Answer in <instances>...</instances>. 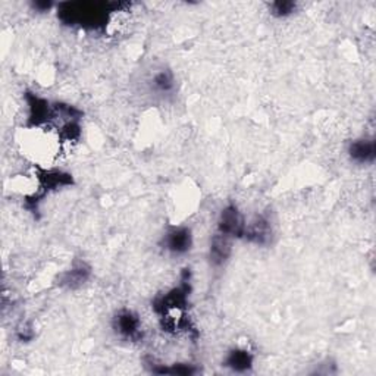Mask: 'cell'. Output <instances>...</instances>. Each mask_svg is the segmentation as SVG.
<instances>
[{"mask_svg": "<svg viewBox=\"0 0 376 376\" xmlns=\"http://www.w3.org/2000/svg\"><path fill=\"white\" fill-rule=\"evenodd\" d=\"M108 5L93 4H64L57 9V16L64 24L81 25L84 28L102 27L108 19Z\"/></svg>", "mask_w": 376, "mask_h": 376, "instance_id": "1", "label": "cell"}, {"mask_svg": "<svg viewBox=\"0 0 376 376\" xmlns=\"http://www.w3.org/2000/svg\"><path fill=\"white\" fill-rule=\"evenodd\" d=\"M191 272L190 269H184L181 276V284L173 287L164 295H159L153 302V310L164 318V316L175 312H184L188 303V297L191 292Z\"/></svg>", "mask_w": 376, "mask_h": 376, "instance_id": "2", "label": "cell"}, {"mask_svg": "<svg viewBox=\"0 0 376 376\" xmlns=\"http://www.w3.org/2000/svg\"><path fill=\"white\" fill-rule=\"evenodd\" d=\"M112 328L116 335L127 341H140L143 338L142 321L132 310L123 309L118 312L112 319Z\"/></svg>", "mask_w": 376, "mask_h": 376, "instance_id": "3", "label": "cell"}, {"mask_svg": "<svg viewBox=\"0 0 376 376\" xmlns=\"http://www.w3.org/2000/svg\"><path fill=\"white\" fill-rule=\"evenodd\" d=\"M246 220L240 209L235 205H227L217 220V232L224 234L229 239H243L246 231Z\"/></svg>", "mask_w": 376, "mask_h": 376, "instance_id": "4", "label": "cell"}, {"mask_svg": "<svg viewBox=\"0 0 376 376\" xmlns=\"http://www.w3.org/2000/svg\"><path fill=\"white\" fill-rule=\"evenodd\" d=\"M161 246L173 256H183L187 254L193 249V234L191 229L187 227H172L169 228Z\"/></svg>", "mask_w": 376, "mask_h": 376, "instance_id": "5", "label": "cell"}, {"mask_svg": "<svg viewBox=\"0 0 376 376\" xmlns=\"http://www.w3.org/2000/svg\"><path fill=\"white\" fill-rule=\"evenodd\" d=\"M272 224L265 215H257L246 225L243 239L256 246H268L272 241Z\"/></svg>", "mask_w": 376, "mask_h": 376, "instance_id": "6", "label": "cell"}, {"mask_svg": "<svg viewBox=\"0 0 376 376\" xmlns=\"http://www.w3.org/2000/svg\"><path fill=\"white\" fill-rule=\"evenodd\" d=\"M232 254V239L224 234H215L209 247V261L213 268H222Z\"/></svg>", "mask_w": 376, "mask_h": 376, "instance_id": "7", "label": "cell"}, {"mask_svg": "<svg viewBox=\"0 0 376 376\" xmlns=\"http://www.w3.org/2000/svg\"><path fill=\"white\" fill-rule=\"evenodd\" d=\"M347 154L350 161L358 165H370L376 157V144L370 138H359L348 144Z\"/></svg>", "mask_w": 376, "mask_h": 376, "instance_id": "8", "label": "cell"}, {"mask_svg": "<svg viewBox=\"0 0 376 376\" xmlns=\"http://www.w3.org/2000/svg\"><path fill=\"white\" fill-rule=\"evenodd\" d=\"M222 365L232 372L247 373L253 369L254 355L246 348H232L231 351H228Z\"/></svg>", "mask_w": 376, "mask_h": 376, "instance_id": "9", "label": "cell"}, {"mask_svg": "<svg viewBox=\"0 0 376 376\" xmlns=\"http://www.w3.org/2000/svg\"><path fill=\"white\" fill-rule=\"evenodd\" d=\"M90 275H91V269L87 263L76 262V263H74V266L71 269H68L67 272H64L61 275V278H59L61 281H59V284L65 288H69V290L80 288L81 285H84L87 283V280L90 278Z\"/></svg>", "mask_w": 376, "mask_h": 376, "instance_id": "10", "label": "cell"}, {"mask_svg": "<svg viewBox=\"0 0 376 376\" xmlns=\"http://www.w3.org/2000/svg\"><path fill=\"white\" fill-rule=\"evenodd\" d=\"M30 105V121L33 125H40L47 123L52 118V108L45 98L37 97L35 94L27 96Z\"/></svg>", "mask_w": 376, "mask_h": 376, "instance_id": "11", "label": "cell"}, {"mask_svg": "<svg viewBox=\"0 0 376 376\" xmlns=\"http://www.w3.org/2000/svg\"><path fill=\"white\" fill-rule=\"evenodd\" d=\"M38 180H40L42 187L47 191L72 184V176L61 171H43L38 175Z\"/></svg>", "mask_w": 376, "mask_h": 376, "instance_id": "12", "label": "cell"}, {"mask_svg": "<svg viewBox=\"0 0 376 376\" xmlns=\"http://www.w3.org/2000/svg\"><path fill=\"white\" fill-rule=\"evenodd\" d=\"M152 89L161 94H169L175 89V76L169 69H159L152 78Z\"/></svg>", "mask_w": 376, "mask_h": 376, "instance_id": "13", "label": "cell"}, {"mask_svg": "<svg viewBox=\"0 0 376 376\" xmlns=\"http://www.w3.org/2000/svg\"><path fill=\"white\" fill-rule=\"evenodd\" d=\"M152 372L159 375H195L199 373V369L190 363H175L172 366L152 363Z\"/></svg>", "mask_w": 376, "mask_h": 376, "instance_id": "14", "label": "cell"}, {"mask_svg": "<svg viewBox=\"0 0 376 376\" xmlns=\"http://www.w3.org/2000/svg\"><path fill=\"white\" fill-rule=\"evenodd\" d=\"M297 11V4L294 2H273L270 4V13L276 18L291 16Z\"/></svg>", "mask_w": 376, "mask_h": 376, "instance_id": "15", "label": "cell"}, {"mask_svg": "<svg viewBox=\"0 0 376 376\" xmlns=\"http://www.w3.org/2000/svg\"><path fill=\"white\" fill-rule=\"evenodd\" d=\"M33 8L37 12H47L50 8H53V5L50 2H35L33 4Z\"/></svg>", "mask_w": 376, "mask_h": 376, "instance_id": "16", "label": "cell"}]
</instances>
